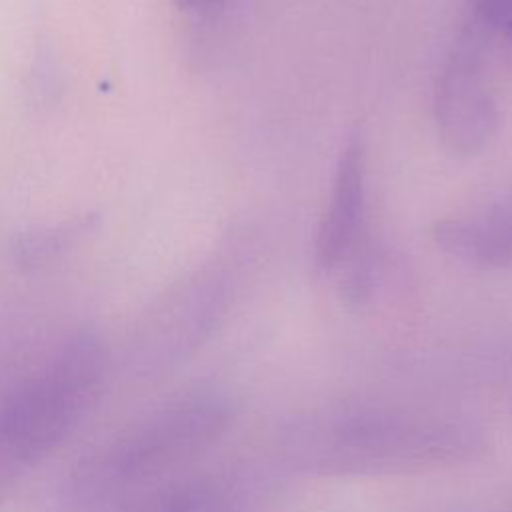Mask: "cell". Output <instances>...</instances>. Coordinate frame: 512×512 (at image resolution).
I'll list each match as a JSON object with an SVG mask.
<instances>
[{"label": "cell", "mask_w": 512, "mask_h": 512, "mask_svg": "<svg viewBox=\"0 0 512 512\" xmlns=\"http://www.w3.org/2000/svg\"><path fill=\"white\" fill-rule=\"evenodd\" d=\"M286 448L318 474H398L470 462L484 434L454 418L358 406L296 422Z\"/></svg>", "instance_id": "6da1fadb"}, {"label": "cell", "mask_w": 512, "mask_h": 512, "mask_svg": "<svg viewBox=\"0 0 512 512\" xmlns=\"http://www.w3.org/2000/svg\"><path fill=\"white\" fill-rule=\"evenodd\" d=\"M232 406L216 394L176 400L88 460L70 482L76 504H98L124 496L196 460L232 422Z\"/></svg>", "instance_id": "7a4b0ae2"}, {"label": "cell", "mask_w": 512, "mask_h": 512, "mask_svg": "<svg viewBox=\"0 0 512 512\" xmlns=\"http://www.w3.org/2000/svg\"><path fill=\"white\" fill-rule=\"evenodd\" d=\"M104 378V352L76 336L0 404V500L50 454L92 406Z\"/></svg>", "instance_id": "3957f363"}, {"label": "cell", "mask_w": 512, "mask_h": 512, "mask_svg": "<svg viewBox=\"0 0 512 512\" xmlns=\"http://www.w3.org/2000/svg\"><path fill=\"white\" fill-rule=\"evenodd\" d=\"M490 36L492 32L466 20L434 86L436 130L454 156L478 154L498 130V106L482 78Z\"/></svg>", "instance_id": "277c9868"}, {"label": "cell", "mask_w": 512, "mask_h": 512, "mask_svg": "<svg viewBox=\"0 0 512 512\" xmlns=\"http://www.w3.org/2000/svg\"><path fill=\"white\" fill-rule=\"evenodd\" d=\"M364 200V144L362 138L352 134L338 154L330 202L316 230L314 264L320 272H334L350 246L366 230Z\"/></svg>", "instance_id": "5b68a950"}, {"label": "cell", "mask_w": 512, "mask_h": 512, "mask_svg": "<svg viewBox=\"0 0 512 512\" xmlns=\"http://www.w3.org/2000/svg\"><path fill=\"white\" fill-rule=\"evenodd\" d=\"M430 234L438 248L464 262L488 268L512 266V204L438 220Z\"/></svg>", "instance_id": "8992f818"}, {"label": "cell", "mask_w": 512, "mask_h": 512, "mask_svg": "<svg viewBox=\"0 0 512 512\" xmlns=\"http://www.w3.org/2000/svg\"><path fill=\"white\" fill-rule=\"evenodd\" d=\"M120 512H238V502L220 482L188 478L164 484Z\"/></svg>", "instance_id": "52a82bcc"}, {"label": "cell", "mask_w": 512, "mask_h": 512, "mask_svg": "<svg viewBox=\"0 0 512 512\" xmlns=\"http://www.w3.org/2000/svg\"><path fill=\"white\" fill-rule=\"evenodd\" d=\"M336 270L340 298L352 308L366 306L376 288V256L368 230L358 236Z\"/></svg>", "instance_id": "ba28073f"}, {"label": "cell", "mask_w": 512, "mask_h": 512, "mask_svg": "<svg viewBox=\"0 0 512 512\" xmlns=\"http://www.w3.org/2000/svg\"><path fill=\"white\" fill-rule=\"evenodd\" d=\"M94 218H80L68 224H62L58 228H46L40 232L24 234L18 240V258L22 262H42L50 256L58 254L64 246H70L78 236L92 230Z\"/></svg>", "instance_id": "9c48e42d"}, {"label": "cell", "mask_w": 512, "mask_h": 512, "mask_svg": "<svg viewBox=\"0 0 512 512\" xmlns=\"http://www.w3.org/2000/svg\"><path fill=\"white\" fill-rule=\"evenodd\" d=\"M506 4H508V0H466V8H468L466 20H470L494 34Z\"/></svg>", "instance_id": "30bf717a"}, {"label": "cell", "mask_w": 512, "mask_h": 512, "mask_svg": "<svg viewBox=\"0 0 512 512\" xmlns=\"http://www.w3.org/2000/svg\"><path fill=\"white\" fill-rule=\"evenodd\" d=\"M174 2L182 10H202V8H208V6L216 4L218 0H174Z\"/></svg>", "instance_id": "8fae6325"}]
</instances>
